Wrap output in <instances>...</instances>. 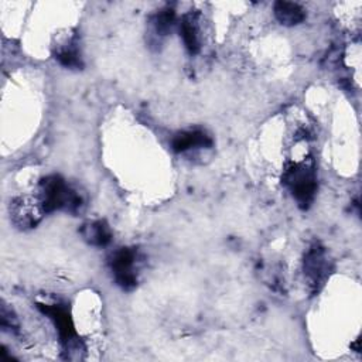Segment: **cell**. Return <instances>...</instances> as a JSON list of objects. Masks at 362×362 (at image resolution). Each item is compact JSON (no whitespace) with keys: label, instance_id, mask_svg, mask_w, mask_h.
I'll list each match as a JSON object with an SVG mask.
<instances>
[{"label":"cell","instance_id":"6da1fadb","mask_svg":"<svg viewBox=\"0 0 362 362\" xmlns=\"http://www.w3.org/2000/svg\"><path fill=\"white\" fill-rule=\"evenodd\" d=\"M38 198L45 212L64 209L71 214H78L85 206L82 192L68 185L59 175H48L41 180Z\"/></svg>","mask_w":362,"mask_h":362},{"label":"cell","instance_id":"7a4b0ae2","mask_svg":"<svg viewBox=\"0 0 362 362\" xmlns=\"http://www.w3.org/2000/svg\"><path fill=\"white\" fill-rule=\"evenodd\" d=\"M283 184L300 206L307 208L317 192V174L311 160L288 163L283 171Z\"/></svg>","mask_w":362,"mask_h":362},{"label":"cell","instance_id":"3957f363","mask_svg":"<svg viewBox=\"0 0 362 362\" xmlns=\"http://www.w3.org/2000/svg\"><path fill=\"white\" fill-rule=\"evenodd\" d=\"M45 214L37 197H17L10 202V219L20 229L34 228Z\"/></svg>","mask_w":362,"mask_h":362},{"label":"cell","instance_id":"277c9868","mask_svg":"<svg viewBox=\"0 0 362 362\" xmlns=\"http://www.w3.org/2000/svg\"><path fill=\"white\" fill-rule=\"evenodd\" d=\"M110 269L115 274V280L123 288H132L137 283V252L129 247H120L113 252L110 260Z\"/></svg>","mask_w":362,"mask_h":362},{"label":"cell","instance_id":"5b68a950","mask_svg":"<svg viewBox=\"0 0 362 362\" xmlns=\"http://www.w3.org/2000/svg\"><path fill=\"white\" fill-rule=\"evenodd\" d=\"M38 308L51 318L54 325L57 327V331L59 334V339L66 351H76L75 348L79 345L74 324L71 320V315L68 310L64 305L59 304H38Z\"/></svg>","mask_w":362,"mask_h":362},{"label":"cell","instance_id":"8992f818","mask_svg":"<svg viewBox=\"0 0 362 362\" xmlns=\"http://www.w3.org/2000/svg\"><path fill=\"white\" fill-rule=\"evenodd\" d=\"M329 272V262L324 247L320 245H313L305 257H304V274L313 290H318V287L324 283Z\"/></svg>","mask_w":362,"mask_h":362},{"label":"cell","instance_id":"52a82bcc","mask_svg":"<svg viewBox=\"0 0 362 362\" xmlns=\"http://www.w3.org/2000/svg\"><path fill=\"white\" fill-rule=\"evenodd\" d=\"M54 55L62 66L75 69L82 66V58L75 34L66 35L61 41H58L57 45H54Z\"/></svg>","mask_w":362,"mask_h":362},{"label":"cell","instance_id":"ba28073f","mask_svg":"<svg viewBox=\"0 0 362 362\" xmlns=\"http://www.w3.org/2000/svg\"><path fill=\"white\" fill-rule=\"evenodd\" d=\"M171 144H173L174 151L185 153V151H191V150L211 148L212 140L202 130H187V132H181V133L175 134Z\"/></svg>","mask_w":362,"mask_h":362},{"label":"cell","instance_id":"9c48e42d","mask_svg":"<svg viewBox=\"0 0 362 362\" xmlns=\"http://www.w3.org/2000/svg\"><path fill=\"white\" fill-rule=\"evenodd\" d=\"M180 35L184 47L189 54H197L201 49V27L195 14H184L178 23Z\"/></svg>","mask_w":362,"mask_h":362},{"label":"cell","instance_id":"30bf717a","mask_svg":"<svg viewBox=\"0 0 362 362\" xmlns=\"http://www.w3.org/2000/svg\"><path fill=\"white\" fill-rule=\"evenodd\" d=\"M274 16L284 25H297L305 18V11L297 3L277 1L274 4Z\"/></svg>","mask_w":362,"mask_h":362},{"label":"cell","instance_id":"8fae6325","mask_svg":"<svg viewBox=\"0 0 362 362\" xmlns=\"http://www.w3.org/2000/svg\"><path fill=\"white\" fill-rule=\"evenodd\" d=\"M82 236L83 239L93 245V246H105L110 242L112 239V232L110 228L105 221H93L82 228Z\"/></svg>","mask_w":362,"mask_h":362},{"label":"cell","instance_id":"7c38bea8","mask_svg":"<svg viewBox=\"0 0 362 362\" xmlns=\"http://www.w3.org/2000/svg\"><path fill=\"white\" fill-rule=\"evenodd\" d=\"M175 24V14L171 8H163L160 10L154 18H153V28L154 34L157 37H164L171 33L173 27Z\"/></svg>","mask_w":362,"mask_h":362},{"label":"cell","instance_id":"4fadbf2b","mask_svg":"<svg viewBox=\"0 0 362 362\" xmlns=\"http://www.w3.org/2000/svg\"><path fill=\"white\" fill-rule=\"evenodd\" d=\"M0 318H1V327L3 329H8V331H17L18 328V321L16 318V315L11 313V310L6 308V305L1 307V313H0Z\"/></svg>","mask_w":362,"mask_h":362}]
</instances>
